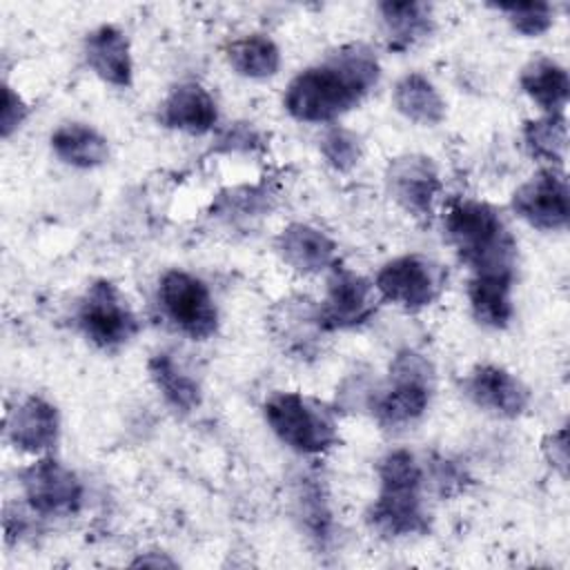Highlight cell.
<instances>
[{"instance_id": "18", "label": "cell", "mask_w": 570, "mask_h": 570, "mask_svg": "<svg viewBox=\"0 0 570 570\" xmlns=\"http://www.w3.org/2000/svg\"><path fill=\"white\" fill-rule=\"evenodd\" d=\"M512 274L472 276L468 283V301L472 316L492 330H503L512 321Z\"/></svg>"}, {"instance_id": "17", "label": "cell", "mask_w": 570, "mask_h": 570, "mask_svg": "<svg viewBox=\"0 0 570 570\" xmlns=\"http://www.w3.org/2000/svg\"><path fill=\"white\" fill-rule=\"evenodd\" d=\"M218 120V109L209 91L196 82H183L169 91L160 107V122L191 136L207 134Z\"/></svg>"}, {"instance_id": "23", "label": "cell", "mask_w": 570, "mask_h": 570, "mask_svg": "<svg viewBox=\"0 0 570 570\" xmlns=\"http://www.w3.org/2000/svg\"><path fill=\"white\" fill-rule=\"evenodd\" d=\"M225 58L236 73L254 80L272 78L281 69V51L276 42L263 33H249L232 40L225 49Z\"/></svg>"}, {"instance_id": "2", "label": "cell", "mask_w": 570, "mask_h": 570, "mask_svg": "<svg viewBox=\"0 0 570 570\" xmlns=\"http://www.w3.org/2000/svg\"><path fill=\"white\" fill-rule=\"evenodd\" d=\"M445 234L472 276H514L517 243L492 205L483 200L454 203L445 214Z\"/></svg>"}, {"instance_id": "14", "label": "cell", "mask_w": 570, "mask_h": 570, "mask_svg": "<svg viewBox=\"0 0 570 570\" xmlns=\"http://www.w3.org/2000/svg\"><path fill=\"white\" fill-rule=\"evenodd\" d=\"M60 434L58 410L42 396H29L7 416L9 443L29 454H45L56 448Z\"/></svg>"}, {"instance_id": "4", "label": "cell", "mask_w": 570, "mask_h": 570, "mask_svg": "<svg viewBox=\"0 0 570 570\" xmlns=\"http://www.w3.org/2000/svg\"><path fill=\"white\" fill-rule=\"evenodd\" d=\"M263 414L281 443L298 454H323L338 441L334 414L301 392H274Z\"/></svg>"}, {"instance_id": "22", "label": "cell", "mask_w": 570, "mask_h": 570, "mask_svg": "<svg viewBox=\"0 0 570 570\" xmlns=\"http://www.w3.org/2000/svg\"><path fill=\"white\" fill-rule=\"evenodd\" d=\"M379 13L392 51H405L432 31V9L425 2H381Z\"/></svg>"}, {"instance_id": "1", "label": "cell", "mask_w": 570, "mask_h": 570, "mask_svg": "<svg viewBox=\"0 0 570 570\" xmlns=\"http://www.w3.org/2000/svg\"><path fill=\"white\" fill-rule=\"evenodd\" d=\"M379 76L376 56L363 45H347L296 73L285 89L283 105L301 122H332L354 109Z\"/></svg>"}, {"instance_id": "29", "label": "cell", "mask_w": 570, "mask_h": 570, "mask_svg": "<svg viewBox=\"0 0 570 570\" xmlns=\"http://www.w3.org/2000/svg\"><path fill=\"white\" fill-rule=\"evenodd\" d=\"M543 452H546L550 465H554V468L566 476V465H568V439H566V428L552 432V434L543 441Z\"/></svg>"}, {"instance_id": "13", "label": "cell", "mask_w": 570, "mask_h": 570, "mask_svg": "<svg viewBox=\"0 0 570 570\" xmlns=\"http://www.w3.org/2000/svg\"><path fill=\"white\" fill-rule=\"evenodd\" d=\"M387 189L392 198L414 216L432 214L434 198L441 189L436 167L425 156H403L387 167Z\"/></svg>"}, {"instance_id": "24", "label": "cell", "mask_w": 570, "mask_h": 570, "mask_svg": "<svg viewBox=\"0 0 570 570\" xmlns=\"http://www.w3.org/2000/svg\"><path fill=\"white\" fill-rule=\"evenodd\" d=\"M149 376L169 407L180 414H189L200 405L198 383L180 370V365L165 352L154 354L147 363Z\"/></svg>"}, {"instance_id": "19", "label": "cell", "mask_w": 570, "mask_h": 570, "mask_svg": "<svg viewBox=\"0 0 570 570\" xmlns=\"http://www.w3.org/2000/svg\"><path fill=\"white\" fill-rule=\"evenodd\" d=\"M521 89L546 114H563L570 96V80L566 67L550 58H537L521 71Z\"/></svg>"}, {"instance_id": "27", "label": "cell", "mask_w": 570, "mask_h": 570, "mask_svg": "<svg viewBox=\"0 0 570 570\" xmlns=\"http://www.w3.org/2000/svg\"><path fill=\"white\" fill-rule=\"evenodd\" d=\"M321 154L334 169L347 171L358 163L361 145L352 131L343 127H332L321 140Z\"/></svg>"}, {"instance_id": "25", "label": "cell", "mask_w": 570, "mask_h": 570, "mask_svg": "<svg viewBox=\"0 0 570 570\" xmlns=\"http://www.w3.org/2000/svg\"><path fill=\"white\" fill-rule=\"evenodd\" d=\"M523 142L532 158L561 169L568 147V125L563 114H546L523 125Z\"/></svg>"}, {"instance_id": "6", "label": "cell", "mask_w": 570, "mask_h": 570, "mask_svg": "<svg viewBox=\"0 0 570 570\" xmlns=\"http://www.w3.org/2000/svg\"><path fill=\"white\" fill-rule=\"evenodd\" d=\"M78 325L82 334L100 350H118L129 343L138 330V316L122 292L111 281H96L78 305Z\"/></svg>"}, {"instance_id": "16", "label": "cell", "mask_w": 570, "mask_h": 570, "mask_svg": "<svg viewBox=\"0 0 570 570\" xmlns=\"http://www.w3.org/2000/svg\"><path fill=\"white\" fill-rule=\"evenodd\" d=\"M276 252L298 274H316L334 265L336 258L334 240L305 223L287 225L276 238Z\"/></svg>"}, {"instance_id": "21", "label": "cell", "mask_w": 570, "mask_h": 570, "mask_svg": "<svg viewBox=\"0 0 570 570\" xmlns=\"http://www.w3.org/2000/svg\"><path fill=\"white\" fill-rule=\"evenodd\" d=\"M392 102L401 116L423 127H434L445 118V102L441 94L423 73L416 71L403 76L394 85Z\"/></svg>"}, {"instance_id": "3", "label": "cell", "mask_w": 570, "mask_h": 570, "mask_svg": "<svg viewBox=\"0 0 570 570\" xmlns=\"http://www.w3.org/2000/svg\"><path fill=\"white\" fill-rule=\"evenodd\" d=\"M425 472L410 450H392L379 461V494L370 523L385 537L423 534L430 523L425 508Z\"/></svg>"}, {"instance_id": "7", "label": "cell", "mask_w": 570, "mask_h": 570, "mask_svg": "<svg viewBox=\"0 0 570 570\" xmlns=\"http://www.w3.org/2000/svg\"><path fill=\"white\" fill-rule=\"evenodd\" d=\"M158 301L169 321L189 338L207 341L218 330V312L207 285L183 272L169 269L158 285Z\"/></svg>"}, {"instance_id": "9", "label": "cell", "mask_w": 570, "mask_h": 570, "mask_svg": "<svg viewBox=\"0 0 570 570\" xmlns=\"http://www.w3.org/2000/svg\"><path fill=\"white\" fill-rule=\"evenodd\" d=\"M376 287L347 267H334L327 278V292L316 307V325L325 332L352 330L367 323L379 305Z\"/></svg>"}, {"instance_id": "12", "label": "cell", "mask_w": 570, "mask_h": 570, "mask_svg": "<svg viewBox=\"0 0 570 570\" xmlns=\"http://www.w3.org/2000/svg\"><path fill=\"white\" fill-rule=\"evenodd\" d=\"M463 390L474 405L503 419L521 416L530 403L528 387L505 367L492 363L476 365L465 376Z\"/></svg>"}, {"instance_id": "5", "label": "cell", "mask_w": 570, "mask_h": 570, "mask_svg": "<svg viewBox=\"0 0 570 570\" xmlns=\"http://www.w3.org/2000/svg\"><path fill=\"white\" fill-rule=\"evenodd\" d=\"M434 370L423 354L405 350L390 365L387 385L372 399V414L387 430L407 428L419 421L432 396Z\"/></svg>"}, {"instance_id": "11", "label": "cell", "mask_w": 570, "mask_h": 570, "mask_svg": "<svg viewBox=\"0 0 570 570\" xmlns=\"http://www.w3.org/2000/svg\"><path fill=\"white\" fill-rule=\"evenodd\" d=\"M568 198L570 191L566 174L557 167H543L514 189L510 207L528 225L543 232H554L568 225Z\"/></svg>"}, {"instance_id": "15", "label": "cell", "mask_w": 570, "mask_h": 570, "mask_svg": "<svg viewBox=\"0 0 570 570\" xmlns=\"http://www.w3.org/2000/svg\"><path fill=\"white\" fill-rule=\"evenodd\" d=\"M85 58L98 78L114 87H129L134 62L125 33L114 24H100L85 38Z\"/></svg>"}, {"instance_id": "8", "label": "cell", "mask_w": 570, "mask_h": 570, "mask_svg": "<svg viewBox=\"0 0 570 570\" xmlns=\"http://www.w3.org/2000/svg\"><path fill=\"white\" fill-rule=\"evenodd\" d=\"M445 272L434 261L407 254L385 263L374 281V287L383 301H390L407 312L430 307L443 292Z\"/></svg>"}, {"instance_id": "10", "label": "cell", "mask_w": 570, "mask_h": 570, "mask_svg": "<svg viewBox=\"0 0 570 570\" xmlns=\"http://www.w3.org/2000/svg\"><path fill=\"white\" fill-rule=\"evenodd\" d=\"M29 508L42 517H69L82 503V483L71 468L53 456H42L20 472Z\"/></svg>"}, {"instance_id": "20", "label": "cell", "mask_w": 570, "mask_h": 570, "mask_svg": "<svg viewBox=\"0 0 570 570\" xmlns=\"http://www.w3.org/2000/svg\"><path fill=\"white\" fill-rule=\"evenodd\" d=\"M53 154L78 169H94L109 158L107 138L85 122H65L51 134Z\"/></svg>"}, {"instance_id": "26", "label": "cell", "mask_w": 570, "mask_h": 570, "mask_svg": "<svg viewBox=\"0 0 570 570\" xmlns=\"http://www.w3.org/2000/svg\"><path fill=\"white\" fill-rule=\"evenodd\" d=\"M494 9L505 13L512 29L528 38L546 33L554 22V9L548 2H505L494 4Z\"/></svg>"}, {"instance_id": "28", "label": "cell", "mask_w": 570, "mask_h": 570, "mask_svg": "<svg viewBox=\"0 0 570 570\" xmlns=\"http://www.w3.org/2000/svg\"><path fill=\"white\" fill-rule=\"evenodd\" d=\"M29 107L24 105V100L9 87H2V109H0V134L2 138H9L27 118Z\"/></svg>"}]
</instances>
